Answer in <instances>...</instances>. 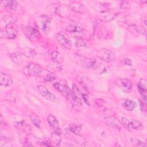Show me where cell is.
I'll return each mask as SVG.
<instances>
[{
  "label": "cell",
  "instance_id": "cell-1",
  "mask_svg": "<svg viewBox=\"0 0 147 147\" xmlns=\"http://www.w3.org/2000/svg\"><path fill=\"white\" fill-rule=\"evenodd\" d=\"M54 88L59 91L64 97H65L67 100L70 101V103H74L78 101H80V98H78L74 93L73 90H72L65 83L56 82L53 84Z\"/></svg>",
  "mask_w": 147,
  "mask_h": 147
},
{
  "label": "cell",
  "instance_id": "cell-2",
  "mask_svg": "<svg viewBox=\"0 0 147 147\" xmlns=\"http://www.w3.org/2000/svg\"><path fill=\"white\" fill-rule=\"evenodd\" d=\"M23 74L29 76H41L43 75L44 69L38 64L35 63H31L28 65L25 66L23 70Z\"/></svg>",
  "mask_w": 147,
  "mask_h": 147
},
{
  "label": "cell",
  "instance_id": "cell-3",
  "mask_svg": "<svg viewBox=\"0 0 147 147\" xmlns=\"http://www.w3.org/2000/svg\"><path fill=\"white\" fill-rule=\"evenodd\" d=\"M24 34L32 41L36 42L39 40L41 34L38 29L32 25H28L22 28Z\"/></svg>",
  "mask_w": 147,
  "mask_h": 147
},
{
  "label": "cell",
  "instance_id": "cell-4",
  "mask_svg": "<svg viewBox=\"0 0 147 147\" xmlns=\"http://www.w3.org/2000/svg\"><path fill=\"white\" fill-rule=\"evenodd\" d=\"M96 56L102 60L110 63L115 59V53L110 49L106 48H102L97 51Z\"/></svg>",
  "mask_w": 147,
  "mask_h": 147
},
{
  "label": "cell",
  "instance_id": "cell-5",
  "mask_svg": "<svg viewBox=\"0 0 147 147\" xmlns=\"http://www.w3.org/2000/svg\"><path fill=\"white\" fill-rule=\"evenodd\" d=\"M51 20V19H50L49 17L45 15L39 16L36 18V21L38 26L45 34H48L49 32Z\"/></svg>",
  "mask_w": 147,
  "mask_h": 147
},
{
  "label": "cell",
  "instance_id": "cell-6",
  "mask_svg": "<svg viewBox=\"0 0 147 147\" xmlns=\"http://www.w3.org/2000/svg\"><path fill=\"white\" fill-rule=\"evenodd\" d=\"M115 84L123 92L128 93L132 90V83L131 81L126 78H119L115 80Z\"/></svg>",
  "mask_w": 147,
  "mask_h": 147
},
{
  "label": "cell",
  "instance_id": "cell-7",
  "mask_svg": "<svg viewBox=\"0 0 147 147\" xmlns=\"http://www.w3.org/2000/svg\"><path fill=\"white\" fill-rule=\"evenodd\" d=\"M47 121L49 123V126L53 130V132L56 134L60 136L62 133V131L59 122L57 118L54 115L49 114L47 117Z\"/></svg>",
  "mask_w": 147,
  "mask_h": 147
},
{
  "label": "cell",
  "instance_id": "cell-8",
  "mask_svg": "<svg viewBox=\"0 0 147 147\" xmlns=\"http://www.w3.org/2000/svg\"><path fill=\"white\" fill-rule=\"evenodd\" d=\"M56 39L63 47L67 49H70L72 44L68 36L62 32H58L56 35Z\"/></svg>",
  "mask_w": 147,
  "mask_h": 147
},
{
  "label": "cell",
  "instance_id": "cell-9",
  "mask_svg": "<svg viewBox=\"0 0 147 147\" xmlns=\"http://www.w3.org/2000/svg\"><path fill=\"white\" fill-rule=\"evenodd\" d=\"M37 89L40 94L46 99L53 102H56L58 100V98L56 97V96L55 95L51 93L48 90V89L44 86L39 85L37 87Z\"/></svg>",
  "mask_w": 147,
  "mask_h": 147
},
{
  "label": "cell",
  "instance_id": "cell-10",
  "mask_svg": "<svg viewBox=\"0 0 147 147\" xmlns=\"http://www.w3.org/2000/svg\"><path fill=\"white\" fill-rule=\"evenodd\" d=\"M5 34L9 39L15 38L18 34L17 26L14 22L7 24L5 26Z\"/></svg>",
  "mask_w": 147,
  "mask_h": 147
},
{
  "label": "cell",
  "instance_id": "cell-11",
  "mask_svg": "<svg viewBox=\"0 0 147 147\" xmlns=\"http://www.w3.org/2000/svg\"><path fill=\"white\" fill-rule=\"evenodd\" d=\"M104 119L107 125L109 127L118 131L121 130L122 124L117 117L113 116H108L105 117Z\"/></svg>",
  "mask_w": 147,
  "mask_h": 147
},
{
  "label": "cell",
  "instance_id": "cell-12",
  "mask_svg": "<svg viewBox=\"0 0 147 147\" xmlns=\"http://www.w3.org/2000/svg\"><path fill=\"white\" fill-rule=\"evenodd\" d=\"M78 61L82 66L86 68L94 67L96 65V60L93 58H88L81 55H78Z\"/></svg>",
  "mask_w": 147,
  "mask_h": 147
},
{
  "label": "cell",
  "instance_id": "cell-13",
  "mask_svg": "<svg viewBox=\"0 0 147 147\" xmlns=\"http://www.w3.org/2000/svg\"><path fill=\"white\" fill-rule=\"evenodd\" d=\"M116 16V14L112 11L106 10L98 13V17L100 20L104 22H109L113 20Z\"/></svg>",
  "mask_w": 147,
  "mask_h": 147
},
{
  "label": "cell",
  "instance_id": "cell-14",
  "mask_svg": "<svg viewBox=\"0 0 147 147\" xmlns=\"http://www.w3.org/2000/svg\"><path fill=\"white\" fill-rule=\"evenodd\" d=\"M127 30L134 35H139V34H145L146 30L145 29L140 25H137L136 24L129 25L127 27Z\"/></svg>",
  "mask_w": 147,
  "mask_h": 147
},
{
  "label": "cell",
  "instance_id": "cell-15",
  "mask_svg": "<svg viewBox=\"0 0 147 147\" xmlns=\"http://www.w3.org/2000/svg\"><path fill=\"white\" fill-rule=\"evenodd\" d=\"M13 81L11 76L5 72L1 73L0 84L3 87H9L13 84Z\"/></svg>",
  "mask_w": 147,
  "mask_h": 147
},
{
  "label": "cell",
  "instance_id": "cell-16",
  "mask_svg": "<svg viewBox=\"0 0 147 147\" xmlns=\"http://www.w3.org/2000/svg\"><path fill=\"white\" fill-rule=\"evenodd\" d=\"M65 30L72 33H78L80 34L83 32L84 29L80 26H79L77 25L74 22H70L65 27Z\"/></svg>",
  "mask_w": 147,
  "mask_h": 147
},
{
  "label": "cell",
  "instance_id": "cell-17",
  "mask_svg": "<svg viewBox=\"0 0 147 147\" xmlns=\"http://www.w3.org/2000/svg\"><path fill=\"white\" fill-rule=\"evenodd\" d=\"M22 54L18 52L11 53L9 54V56L11 59V61L17 65H21L23 62Z\"/></svg>",
  "mask_w": 147,
  "mask_h": 147
},
{
  "label": "cell",
  "instance_id": "cell-18",
  "mask_svg": "<svg viewBox=\"0 0 147 147\" xmlns=\"http://www.w3.org/2000/svg\"><path fill=\"white\" fill-rule=\"evenodd\" d=\"M22 54L29 59H33L36 56V52L31 48L25 47L22 49Z\"/></svg>",
  "mask_w": 147,
  "mask_h": 147
},
{
  "label": "cell",
  "instance_id": "cell-19",
  "mask_svg": "<svg viewBox=\"0 0 147 147\" xmlns=\"http://www.w3.org/2000/svg\"><path fill=\"white\" fill-rule=\"evenodd\" d=\"M30 119L33 125L37 128L40 129L41 125V121L40 117L34 113H32L29 115Z\"/></svg>",
  "mask_w": 147,
  "mask_h": 147
},
{
  "label": "cell",
  "instance_id": "cell-20",
  "mask_svg": "<svg viewBox=\"0 0 147 147\" xmlns=\"http://www.w3.org/2000/svg\"><path fill=\"white\" fill-rule=\"evenodd\" d=\"M51 59L52 62L61 64L63 61V57L57 51H53L51 53Z\"/></svg>",
  "mask_w": 147,
  "mask_h": 147
},
{
  "label": "cell",
  "instance_id": "cell-21",
  "mask_svg": "<svg viewBox=\"0 0 147 147\" xmlns=\"http://www.w3.org/2000/svg\"><path fill=\"white\" fill-rule=\"evenodd\" d=\"M69 6L72 10L76 13H82L83 11V6L79 2H77V1L71 2L69 3Z\"/></svg>",
  "mask_w": 147,
  "mask_h": 147
},
{
  "label": "cell",
  "instance_id": "cell-22",
  "mask_svg": "<svg viewBox=\"0 0 147 147\" xmlns=\"http://www.w3.org/2000/svg\"><path fill=\"white\" fill-rule=\"evenodd\" d=\"M123 106L127 111H133L137 106V103L134 100L131 99H126L123 102Z\"/></svg>",
  "mask_w": 147,
  "mask_h": 147
},
{
  "label": "cell",
  "instance_id": "cell-23",
  "mask_svg": "<svg viewBox=\"0 0 147 147\" xmlns=\"http://www.w3.org/2000/svg\"><path fill=\"white\" fill-rule=\"evenodd\" d=\"M129 129H132L136 130H141L144 129V126L139 121L132 120L129 122Z\"/></svg>",
  "mask_w": 147,
  "mask_h": 147
},
{
  "label": "cell",
  "instance_id": "cell-24",
  "mask_svg": "<svg viewBox=\"0 0 147 147\" xmlns=\"http://www.w3.org/2000/svg\"><path fill=\"white\" fill-rule=\"evenodd\" d=\"M68 130L72 133L73 134L77 135V136H80V132L82 130V127L80 125H77L76 123H71L68 126Z\"/></svg>",
  "mask_w": 147,
  "mask_h": 147
},
{
  "label": "cell",
  "instance_id": "cell-25",
  "mask_svg": "<svg viewBox=\"0 0 147 147\" xmlns=\"http://www.w3.org/2000/svg\"><path fill=\"white\" fill-rule=\"evenodd\" d=\"M3 5L12 10H15L17 8L18 2L16 1H3L2 2Z\"/></svg>",
  "mask_w": 147,
  "mask_h": 147
},
{
  "label": "cell",
  "instance_id": "cell-26",
  "mask_svg": "<svg viewBox=\"0 0 147 147\" xmlns=\"http://www.w3.org/2000/svg\"><path fill=\"white\" fill-rule=\"evenodd\" d=\"M52 143L54 144L56 146H59L61 142V138L60 137V135L56 134L55 133H53V134L51 135V140Z\"/></svg>",
  "mask_w": 147,
  "mask_h": 147
},
{
  "label": "cell",
  "instance_id": "cell-27",
  "mask_svg": "<svg viewBox=\"0 0 147 147\" xmlns=\"http://www.w3.org/2000/svg\"><path fill=\"white\" fill-rule=\"evenodd\" d=\"M131 143L133 146H146L145 142L136 138H131Z\"/></svg>",
  "mask_w": 147,
  "mask_h": 147
},
{
  "label": "cell",
  "instance_id": "cell-28",
  "mask_svg": "<svg viewBox=\"0 0 147 147\" xmlns=\"http://www.w3.org/2000/svg\"><path fill=\"white\" fill-rule=\"evenodd\" d=\"M10 142V139L9 138V137H8L6 136L1 135V138H0V146L1 147L6 146Z\"/></svg>",
  "mask_w": 147,
  "mask_h": 147
},
{
  "label": "cell",
  "instance_id": "cell-29",
  "mask_svg": "<svg viewBox=\"0 0 147 147\" xmlns=\"http://www.w3.org/2000/svg\"><path fill=\"white\" fill-rule=\"evenodd\" d=\"M86 45V41L83 38H78L75 41V45L76 47H84Z\"/></svg>",
  "mask_w": 147,
  "mask_h": 147
},
{
  "label": "cell",
  "instance_id": "cell-30",
  "mask_svg": "<svg viewBox=\"0 0 147 147\" xmlns=\"http://www.w3.org/2000/svg\"><path fill=\"white\" fill-rule=\"evenodd\" d=\"M55 79H56V76L51 72H48L47 74H46V75L44 78V80L47 82H51L52 80H55Z\"/></svg>",
  "mask_w": 147,
  "mask_h": 147
},
{
  "label": "cell",
  "instance_id": "cell-31",
  "mask_svg": "<svg viewBox=\"0 0 147 147\" xmlns=\"http://www.w3.org/2000/svg\"><path fill=\"white\" fill-rule=\"evenodd\" d=\"M121 124L123 125L125 128L129 129V122L130 121L129 119L126 118V117H122L121 119Z\"/></svg>",
  "mask_w": 147,
  "mask_h": 147
},
{
  "label": "cell",
  "instance_id": "cell-32",
  "mask_svg": "<svg viewBox=\"0 0 147 147\" xmlns=\"http://www.w3.org/2000/svg\"><path fill=\"white\" fill-rule=\"evenodd\" d=\"M123 61V64L126 65H131V61L130 60V59H127V58H125L124 59H123L122 60Z\"/></svg>",
  "mask_w": 147,
  "mask_h": 147
},
{
  "label": "cell",
  "instance_id": "cell-33",
  "mask_svg": "<svg viewBox=\"0 0 147 147\" xmlns=\"http://www.w3.org/2000/svg\"><path fill=\"white\" fill-rule=\"evenodd\" d=\"M129 2L128 1H122L121 3V7L122 8H127L129 7Z\"/></svg>",
  "mask_w": 147,
  "mask_h": 147
},
{
  "label": "cell",
  "instance_id": "cell-34",
  "mask_svg": "<svg viewBox=\"0 0 147 147\" xmlns=\"http://www.w3.org/2000/svg\"><path fill=\"white\" fill-rule=\"evenodd\" d=\"M82 98H83V99L84 101L85 102V103H86L87 105H89V106H90V103H89L88 99V97H87L88 96H87L86 94H82Z\"/></svg>",
  "mask_w": 147,
  "mask_h": 147
},
{
  "label": "cell",
  "instance_id": "cell-35",
  "mask_svg": "<svg viewBox=\"0 0 147 147\" xmlns=\"http://www.w3.org/2000/svg\"><path fill=\"white\" fill-rule=\"evenodd\" d=\"M23 145L25 146H32V144H30V142H29L28 140H25L24 141V143H23Z\"/></svg>",
  "mask_w": 147,
  "mask_h": 147
}]
</instances>
